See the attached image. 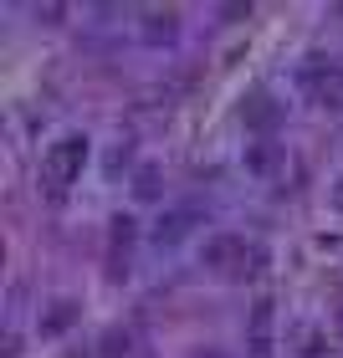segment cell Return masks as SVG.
<instances>
[{
  "instance_id": "obj_1",
  "label": "cell",
  "mask_w": 343,
  "mask_h": 358,
  "mask_svg": "<svg viewBox=\"0 0 343 358\" xmlns=\"http://www.w3.org/2000/svg\"><path fill=\"white\" fill-rule=\"evenodd\" d=\"M88 154H92V138H88V134H62V138L46 143V154H41V179L52 185V194H62L77 174H83Z\"/></svg>"
},
{
  "instance_id": "obj_2",
  "label": "cell",
  "mask_w": 343,
  "mask_h": 358,
  "mask_svg": "<svg viewBox=\"0 0 343 358\" xmlns=\"http://www.w3.org/2000/svg\"><path fill=\"white\" fill-rule=\"evenodd\" d=\"M195 225H200V210H195V205H169L164 215H159V220L149 225V241L169 251V246H179V241H185V236L195 231Z\"/></svg>"
},
{
  "instance_id": "obj_3",
  "label": "cell",
  "mask_w": 343,
  "mask_h": 358,
  "mask_svg": "<svg viewBox=\"0 0 343 358\" xmlns=\"http://www.w3.org/2000/svg\"><path fill=\"white\" fill-rule=\"evenodd\" d=\"M241 123L256 128V134H272L276 123H282V103H276L272 92H251V97H241Z\"/></svg>"
},
{
  "instance_id": "obj_4",
  "label": "cell",
  "mask_w": 343,
  "mask_h": 358,
  "mask_svg": "<svg viewBox=\"0 0 343 358\" xmlns=\"http://www.w3.org/2000/svg\"><path fill=\"white\" fill-rule=\"evenodd\" d=\"M139 41L144 46H174L179 41V10H144L139 15Z\"/></svg>"
},
{
  "instance_id": "obj_5",
  "label": "cell",
  "mask_w": 343,
  "mask_h": 358,
  "mask_svg": "<svg viewBox=\"0 0 343 358\" xmlns=\"http://www.w3.org/2000/svg\"><path fill=\"white\" fill-rule=\"evenodd\" d=\"M77 317H83V307H77L72 297H57V302H52V307H46V313H41L36 333H41V338H62V333H67V328H72Z\"/></svg>"
},
{
  "instance_id": "obj_6",
  "label": "cell",
  "mask_w": 343,
  "mask_h": 358,
  "mask_svg": "<svg viewBox=\"0 0 343 358\" xmlns=\"http://www.w3.org/2000/svg\"><path fill=\"white\" fill-rule=\"evenodd\" d=\"M241 164H246V174L256 179H267L276 164H282V149H276L272 138H261V143H246V154H241Z\"/></svg>"
},
{
  "instance_id": "obj_7",
  "label": "cell",
  "mask_w": 343,
  "mask_h": 358,
  "mask_svg": "<svg viewBox=\"0 0 343 358\" xmlns=\"http://www.w3.org/2000/svg\"><path fill=\"white\" fill-rule=\"evenodd\" d=\"M164 194V174H159L154 164H139V174H134V200H159Z\"/></svg>"
},
{
  "instance_id": "obj_8",
  "label": "cell",
  "mask_w": 343,
  "mask_h": 358,
  "mask_svg": "<svg viewBox=\"0 0 343 358\" xmlns=\"http://www.w3.org/2000/svg\"><path fill=\"white\" fill-rule=\"evenodd\" d=\"M134 236H139V220L134 215H113V256H128V246H134Z\"/></svg>"
},
{
  "instance_id": "obj_9",
  "label": "cell",
  "mask_w": 343,
  "mask_h": 358,
  "mask_svg": "<svg viewBox=\"0 0 343 358\" xmlns=\"http://www.w3.org/2000/svg\"><path fill=\"white\" fill-rule=\"evenodd\" d=\"M128 343H134V338H128L123 328H108L103 343H97V353H103V358H128Z\"/></svg>"
},
{
  "instance_id": "obj_10",
  "label": "cell",
  "mask_w": 343,
  "mask_h": 358,
  "mask_svg": "<svg viewBox=\"0 0 343 358\" xmlns=\"http://www.w3.org/2000/svg\"><path fill=\"white\" fill-rule=\"evenodd\" d=\"M62 15H67V10H62V6H36V21H46V26H57V21H62Z\"/></svg>"
},
{
  "instance_id": "obj_11",
  "label": "cell",
  "mask_w": 343,
  "mask_h": 358,
  "mask_svg": "<svg viewBox=\"0 0 343 358\" xmlns=\"http://www.w3.org/2000/svg\"><path fill=\"white\" fill-rule=\"evenodd\" d=\"M328 205H333V210H338V215H343V174L333 179V185H328Z\"/></svg>"
},
{
  "instance_id": "obj_12",
  "label": "cell",
  "mask_w": 343,
  "mask_h": 358,
  "mask_svg": "<svg viewBox=\"0 0 343 358\" xmlns=\"http://www.w3.org/2000/svg\"><path fill=\"white\" fill-rule=\"evenodd\" d=\"M190 358H231V353H220V348H195Z\"/></svg>"
}]
</instances>
